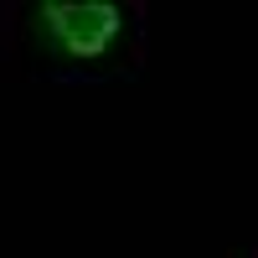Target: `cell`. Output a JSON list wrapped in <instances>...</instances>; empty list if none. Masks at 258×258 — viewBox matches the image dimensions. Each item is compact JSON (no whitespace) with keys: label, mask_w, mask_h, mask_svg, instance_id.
<instances>
[{"label":"cell","mask_w":258,"mask_h":258,"mask_svg":"<svg viewBox=\"0 0 258 258\" xmlns=\"http://www.w3.org/2000/svg\"><path fill=\"white\" fill-rule=\"evenodd\" d=\"M41 21L68 57H98L119 36V6L109 0H47Z\"/></svg>","instance_id":"obj_1"}]
</instances>
